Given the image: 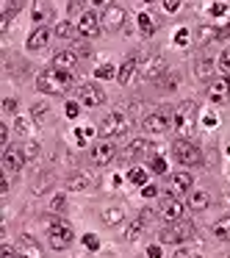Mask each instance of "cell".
<instances>
[{
  "label": "cell",
  "mask_w": 230,
  "mask_h": 258,
  "mask_svg": "<svg viewBox=\"0 0 230 258\" xmlns=\"http://www.w3.org/2000/svg\"><path fill=\"white\" fill-rule=\"evenodd\" d=\"M75 84V73H67V70H56L47 67L45 73L36 75V89L42 95H67Z\"/></svg>",
  "instance_id": "6da1fadb"
},
{
  "label": "cell",
  "mask_w": 230,
  "mask_h": 258,
  "mask_svg": "<svg viewBox=\"0 0 230 258\" xmlns=\"http://www.w3.org/2000/svg\"><path fill=\"white\" fill-rule=\"evenodd\" d=\"M194 125H197V103L194 100H183L180 106H175L172 128L180 134V139H186L189 134H194Z\"/></svg>",
  "instance_id": "7a4b0ae2"
},
{
  "label": "cell",
  "mask_w": 230,
  "mask_h": 258,
  "mask_svg": "<svg viewBox=\"0 0 230 258\" xmlns=\"http://www.w3.org/2000/svg\"><path fill=\"white\" fill-rule=\"evenodd\" d=\"M47 241H50L53 250H67L69 244L75 241V230L69 222H64V219L58 217H50V225H47Z\"/></svg>",
  "instance_id": "3957f363"
},
{
  "label": "cell",
  "mask_w": 230,
  "mask_h": 258,
  "mask_svg": "<svg viewBox=\"0 0 230 258\" xmlns=\"http://www.w3.org/2000/svg\"><path fill=\"white\" fill-rule=\"evenodd\" d=\"M172 156L178 164H183V167H200L202 164V150L194 145V142L189 139H178L172 145Z\"/></svg>",
  "instance_id": "277c9868"
},
{
  "label": "cell",
  "mask_w": 230,
  "mask_h": 258,
  "mask_svg": "<svg viewBox=\"0 0 230 258\" xmlns=\"http://www.w3.org/2000/svg\"><path fill=\"white\" fill-rule=\"evenodd\" d=\"M130 131V117L125 111H111V114H106L103 117V122H100V134L103 136H125Z\"/></svg>",
  "instance_id": "5b68a950"
},
{
  "label": "cell",
  "mask_w": 230,
  "mask_h": 258,
  "mask_svg": "<svg viewBox=\"0 0 230 258\" xmlns=\"http://www.w3.org/2000/svg\"><path fill=\"white\" fill-rule=\"evenodd\" d=\"M194 236V225L189 219H180V222H172L161 230V241L164 244H183V241H191Z\"/></svg>",
  "instance_id": "8992f818"
},
{
  "label": "cell",
  "mask_w": 230,
  "mask_h": 258,
  "mask_svg": "<svg viewBox=\"0 0 230 258\" xmlns=\"http://www.w3.org/2000/svg\"><path fill=\"white\" fill-rule=\"evenodd\" d=\"M172 117H175L172 106H158L152 114H147L141 125H144V131H150V134H164V131H169V125H172Z\"/></svg>",
  "instance_id": "52a82bcc"
},
{
  "label": "cell",
  "mask_w": 230,
  "mask_h": 258,
  "mask_svg": "<svg viewBox=\"0 0 230 258\" xmlns=\"http://www.w3.org/2000/svg\"><path fill=\"white\" fill-rule=\"evenodd\" d=\"M28 161L23 153V147H3V158H0V164H3V172H6V178H12V175H17L20 169H23V164Z\"/></svg>",
  "instance_id": "ba28073f"
},
{
  "label": "cell",
  "mask_w": 230,
  "mask_h": 258,
  "mask_svg": "<svg viewBox=\"0 0 230 258\" xmlns=\"http://www.w3.org/2000/svg\"><path fill=\"white\" fill-rule=\"evenodd\" d=\"M78 36H84V39H95V36H100L103 31V20L97 12H84L78 17Z\"/></svg>",
  "instance_id": "9c48e42d"
},
{
  "label": "cell",
  "mask_w": 230,
  "mask_h": 258,
  "mask_svg": "<svg viewBox=\"0 0 230 258\" xmlns=\"http://www.w3.org/2000/svg\"><path fill=\"white\" fill-rule=\"evenodd\" d=\"M158 214H161V219H164L167 225L180 222V219H183V203H180L178 197L167 195V197H161V206H158Z\"/></svg>",
  "instance_id": "30bf717a"
},
{
  "label": "cell",
  "mask_w": 230,
  "mask_h": 258,
  "mask_svg": "<svg viewBox=\"0 0 230 258\" xmlns=\"http://www.w3.org/2000/svg\"><path fill=\"white\" fill-rule=\"evenodd\" d=\"M89 158H92L95 167H108V164L117 158V147H114L108 139H103V142H97V145L89 150Z\"/></svg>",
  "instance_id": "8fae6325"
},
{
  "label": "cell",
  "mask_w": 230,
  "mask_h": 258,
  "mask_svg": "<svg viewBox=\"0 0 230 258\" xmlns=\"http://www.w3.org/2000/svg\"><path fill=\"white\" fill-rule=\"evenodd\" d=\"M78 103L86 108H97L106 103V92L95 84H84V86H78Z\"/></svg>",
  "instance_id": "7c38bea8"
},
{
  "label": "cell",
  "mask_w": 230,
  "mask_h": 258,
  "mask_svg": "<svg viewBox=\"0 0 230 258\" xmlns=\"http://www.w3.org/2000/svg\"><path fill=\"white\" fill-rule=\"evenodd\" d=\"M191 186H194V175H189V172H175V175H169L167 195L183 197V195H189V191H191Z\"/></svg>",
  "instance_id": "4fadbf2b"
},
{
  "label": "cell",
  "mask_w": 230,
  "mask_h": 258,
  "mask_svg": "<svg viewBox=\"0 0 230 258\" xmlns=\"http://www.w3.org/2000/svg\"><path fill=\"white\" fill-rule=\"evenodd\" d=\"M103 20V28L106 31H119L125 25V9L122 6H108L106 12L100 14Z\"/></svg>",
  "instance_id": "5bb4252c"
},
{
  "label": "cell",
  "mask_w": 230,
  "mask_h": 258,
  "mask_svg": "<svg viewBox=\"0 0 230 258\" xmlns=\"http://www.w3.org/2000/svg\"><path fill=\"white\" fill-rule=\"evenodd\" d=\"M208 100L211 103H227L230 100V78L211 81V86H208Z\"/></svg>",
  "instance_id": "9a60e30c"
},
{
  "label": "cell",
  "mask_w": 230,
  "mask_h": 258,
  "mask_svg": "<svg viewBox=\"0 0 230 258\" xmlns=\"http://www.w3.org/2000/svg\"><path fill=\"white\" fill-rule=\"evenodd\" d=\"M164 73H167V58H164V56H152V58H147L144 70H141V75H144L147 81H158Z\"/></svg>",
  "instance_id": "2e32d148"
},
{
  "label": "cell",
  "mask_w": 230,
  "mask_h": 258,
  "mask_svg": "<svg viewBox=\"0 0 230 258\" xmlns=\"http://www.w3.org/2000/svg\"><path fill=\"white\" fill-rule=\"evenodd\" d=\"M47 42H50V28H47V25H36V28L31 31V36H28V42H25V47H28V50H42Z\"/></svg>",
  "instance_id": "e0dca14e"
},
{
  "label": "cell",
  "mask_w": 230,
  "mask_h": 258,
  "mask_svg": "<svg viewBox=\"0 0 230 258\" xmlns=\"http://www.w3.org/2000/svg\"><path fill=\"white\" fill-rule=\"evenodd\" d=\"M53 67L56 70H67V73H75V67H78V53L75 50H61L53 56Z\"/></svg>",
  "instance_id": "ac0fdd59"
},
{
  "label": "cell",
  "mask_w": 230,
  "mask_h": 258,
  "mask_svg": "<svg viewBox=\"0 0 230 258\" xmlns=\"http://www.w3.org/2000/svg\"><path fill=\"white\" fill-rule=\"evenodd\" d=\"M152 153V142L150 139H133L128 145V150H125V156L133 161V158H144V156H150Z\"/></svg>",
  "instance_id": "d6986e66"
},
{
  "label": "cell",
  "mask_w": 230,
  "mask_h": 258,
  "mask_svg": "<svg viewBox=\"0 0 230 258\" xmlns=\"http://www.w3.org/2000/svg\"><path fill=\"white\" fill-rule=\"evenodd\" d=\"M136 67H139V56H128V58H125L122 67H119V75H117L119 86H128V84H130V78H133Z\"/></svg>",
  "instance_id": "ffe728a7"
},
{
  "label": "cell",
  "mask_w": 230,
  "mask_h": 258,
  "mask_svg": "<svg viewBox=\"0 0 230 258\" xmlns=\"http://www.w3.org/2000/svg\"><path fill=\"white\" fill-rule=\"evenodd\" d=\"M213 73H216V64H213L211 58H200V61L194 64V78H197V81H205V84H211V81H213Z\"/></svg>",
  "instance_id": "44dd1931"
},
{
  "label": "cell",
  "mask_w": 230,
  "mask_h": 258,
  "mask_svg": "<svg viewBox=\"0 0 230 258\" xmlns=\"http://www.w3.org/2000/svg\"><path fill=\"white\" fill-rule=\"evenodd\" d=\"M47 20H53V6L47 0H34V23L45 25Z\"/></svg>",
  "instance_id": "7402d4cb"
},
{
  "label": "cell",
  "mask_w": 230,
  "mask_h": 258,
  "mask_svg": "<svg viewBox=\"0 0 230 258\" xmlns=\"http://www.w3.org/2000/svg\"><path fill=\"white\" fill-rule=\"evenodd\" d=\"M17 258H42V250L31 236H23V244L17 250Z\"/></svg>",
  "instance_id": "603a6c76"
},
{
  "label": "cell",
  "mask_w": 230,
  "mask_h": 258,
  "mask_svg": "<svg viewBox=\"0 0 230 258\" xmlns=\"http://www.w3.org/2000/svg\"><path fill=\"white\" fill-rule=\"evenodd\" d=\"M211 206V195H208V191H191L189 195V208L191 211H205V208Z\"/></svg>",
  "instance_id": "cb8c5ba5"
},
{
  "label": "cell",
  "mask_w": 230,
  "mask_h": 258,
  "mask_svg": "<svg viewBox=\"0 0 230 258\" xmlns=\"http://www.w3.org/2000/svg\"><path fill=\"white\" fill-rule=\"evenodd\" d=\"M25 3H28V0H6V12H3V23H0V28L6 31L9 23H12V17H14L17 12H23Z\"/></svg>",
  "instance_id": "d4e9b609"
},
{
  "label": "cell",
  "mask_w": 230,
  "mask_h": 258,
  "mask_svg": "<svg viewBox=\"0 0 230 258\" xmlns=\"http://www.w3.org/2000/svg\"><path fill=\"white\" fill-rule=\"evenodd\" d=\"M92 186V175H84V172H75L67 178V189L72 191H81V189H89Z\"/></svg>",
  "instance_id": "484cf974"
},
{
  "label": "cell",
  "mask_w": 230,
  "mask_h": 258,
  "mask_svg": "<svg viewBox=\"0 0 230 258\" xmlns=\"http://www.w3.org/2000/svg\"><path fill=\"white\" fill-rule=\"evenodd\" d=\"M211 230H213V236H216L219 241H230V214L222 217V219H216Z\"/></svg>",
  "instance_id": "4316f807"
},
{
  "label": "cell",
  "mask_w": 230,
  "mask_h": 258,
  "mask_svg": "<svg viewBox=\"0 0 230 258\" xmlns=\"http://www.w3.org/2000/svg\"><path fill=\"white\" fill-rule=\"evenodd\" d=\"M31 117H34L36 125H45L47 119H50V106H47V103H34V106H31Z\"/></svg>",
  "instance_id": "83f0119b"
},
{
  "label": "cell",
  "mask_w": 230,
  "mask_h": 258,
  "mask_svg": "<svg viewBox=\"0 0 230 258\" xmlns=\"http://www.w3.org/2000/svg\"><path fill=\"white\" fill-rule=\"evenodd\" d=\"M136 20H139V31H141L144 36H152V34H156V28H158V25H156V20H152L147 12H141Z\"/></svg>",
  "instance_id": "f1b7e54d"
},
{
  "label": "cell",
  "mask_w": 230,
  "mask_h": 258,
  "mask_svg": "<svg viewBox=\"0 0 230 258\" xmlns=\"http://www.w3.org/2000/svg\"><path fill=\"white\" fill-rule=\"evenodd\" d=\"M122 219H125V211H122V208H106V211H103V222H106L108 228L119 225Z\"/></svg>",
  "instance_id": "f546056e"
},
{
  "label": "cell",
  "mask_w": 230,
  "mask_h": 258,
  "mask_svg": "<svg viewBox=\"0 0 230 258\" xmlns=\"http://www.w3.org/2000/svg\"><path fill=\"white\" fill-rule=\"evenodd\" d=\"M95 134H97V131L89 128V125H84V128H75V145H78V147H86Z\"/></svg>",
  "instance_id": "4dcf8cb0"
},
{
  "label": "cell",
  "mask_w": 230,
  "mask_h": 258,
  "mask_svg": "<svg viewBox=\"0 0 230 258\" xmlns=\"http://www.w3.org/2000/svg\"><path fill=\"white\" fill-rule=\"evenodd\" d=\"M128 180H130L133 186H147V169H144V167H130Z\"/></svg>",
  "instance_id": "1f68e13d"
},
{
  "label": "cell",
  "mask_w": 230,
  "mask_h": 258,
  "mask_svg": "<svg viewBox=\"0 0 230 258\" xmlns=\"http://www.w3.org/2000/svg\"><path fill=\"white\" fill-rule=\"evenodd\" d=\"M117 67H114V64H100V67L95 70V78L97 81H111V78H117Z\"/></svg>",
  "instance_id": "d6a6232c"
},
{
  "label": "cell",
  "mask_w": 230,
  "mask_h": 258,
  "mask_svg": "<svg viewBox=\"0 0 230 258\" xmlns=\"http://www.w3.org/2000/svg\"><path fill=\"white\" fill-rule=\"evenodd\" d=\"M89 0H67V12H69V17H81L84 12H89Z\"/></svg>",
  "instance_id": "836d02e7"
},
{
  "label": "cell",
  "mask_w": 230,
  "mask_h": 258,
  "mask_svg": "<svg viewBox=\"0 0 230 258\" xmlns=\"http://www.w3.org/2000/svg\"><path fill=\"white\" fill-rule=\"evenodd\" d=\"M56 36H61V39H72V36H78V25H72V23H58V25H56Z\"/></svg>",
  "instance_id": "e575fe53"
},
{
  "label": "cell",
  "mask_w": 230,
  "mask_h": 258,
  "mask_svg": "<svg viewBox=\"0 0 230 258\" xmlns=\"http://www.w3.org/2000/svg\"><path fill=\"white\" fill-rule=\"evenodd\" d=\"M141 230H144V222H141V219H133V222L128 225V230H125V239L128 241H136L141 236Z\"/></svg>",
  "instance_id": "d590c367"
},
{
  "label": "cell",
  "mask_w": 230,
  "mask_h": 258,
  "mask_svg": "<svg viewBox=\"0 0 230 258\" xmlns=\"http://www.w3.org/2000/svg\"><path fill=\"white\" fill-rule=\"evenodd\" d=\"M172 42L178 47H189L191 45V31L189 28H178V31H175V36H172Z\"/></svg>",
  "instance_id": "8d00e7d4"
},
{
  "label": "cell",
  "mask_w": 230,
  "mask_h": 258,
  "mask_svg": "<svg viewBox=\"0 0 230 258\" xmlns=\"http://www.w3.org/2000/svg\"><path fill=\"white\" fill-rule=\"evenodd\" d=\"M150 169L156 175H167V158L164 156H150Z\"/></svg>",
  "instance_id": "74e56055"
},
{
  "label": "cell",
  "mask_w": 230,
  "mask_h": 258,
  "mask_svg": "<svg viewBox=\"0 0 230 258\" xmlns=\"http://www.w3.org/2000/svg\"><path fill=\"white\" fill-rule=\"evenodd\" d=\"M216 67L222 70L224 75H230V47H224L222 50V56H219V61H216Z\"/></svg>",
  "instance_id": "f35d334b"
},
{
  "label": "cell",
  "mask_w": 230,
  "mask_h": 258,
  "mask_svg": "<svg viewBox=\"0 0 230 258\" xmlns=\"http://www.w3.org/2000/svg\"><path fill=\"white\" fill-rule=\"evenodd\" d=\"M64 114H67V119H78V114H81V103L69 100L67 106H64Z\"/></svg>",
  "instance_id": "ab89813d"
},
{
  "label": "cell",
  "mask_w": 230,
  "mask_h": 258,
  "mask_svg": "<svg viewBox=\"0 0 230 258\" xmlns=\"http://www.w3.org/2000/svg\"><path fill=\"white\" fill-rule=\"evenodd\" d=\"M81 241H84V247H86V250H100V239H97L95 233H86Z\"/></svg>",
  "instance_id": "60d3db41"
},
{
  "label": "cell",
  "mask_w": 230,
  "mask_h": 258,
  "mask_svg": "<svg viewBox=\"0 0 230 258\" xmlns=\"http://www.w3.org/2000/svg\"><path fill=\"white\" fill-rule=\"evenodd\" d=\"M23 153H25V158H36L39 156V145H36V142H25V147H23Z\"/></svg>",
  "instance_id": "b9f144b4"
},
{
  "label": "cell",
  "mask_w": 230,
  "mask_h": 258,
  "mask_svg": "<svg viewBox=\"0 0 230 258\" xmlns=\"http://www.w3.org/2000/svg\"><path fill=\"white\" fill-rule=\"evenodd\" d=\"M208 14H211V17H224V14H227V6H224V3H213V6L208 9Z\"/></svg>",
  "instance_id": "7bdbcfd3"
},
{
  "label": "cell",
  "mask_w": 230,
  "mask_h": 258,
  "mask_svg": "<svg viewBox=\"0 0 230 258\" xmlns=\"http://www.w3.org/2000/svg\"><path fill=\"white\" fill-rule=\"evenodd\" d=\"M50 208H53V211H67V200H64L61 195H56V197H53V203H50Z\"/></svg>",
  "instance_id": "ee69618b"
},
{
  "label": "cell",
  "mask_w": 230,
  "mask_h": 258,
  "mask_svg": "<svg viewBox=\"0 0 230 258\" xmlns=\"http://www.w3.org/2000/svg\"><path fill=\"white\" fill-rule=\"evenodd\" d=\"M3 111L14 114V111H17V100H14V97H6V100H3Z\"/></svg>",
  "instance_id": "f6af8a7d"
},
{
  "label": "cell",
  "mask_w": 230,
  "mask_h": 258,
  "mask_svg": "<svg viewBox=\"0 0 230 258\" xmlns=\"http://www.w3.org/2000/svg\"><path fill=\"white\" fill-rule=\"evenodd\" d=\"M164 9H167L169 14H175L180 9V0H164Z\"/></svg>",
  "instance_id": "bcb514c9"
},
{
  "label": "cell",
  "mask_w": 230,
  "mask_h": 258,
  "mask_svg": "<svg viewBox=\"0 0 230 258\" xmlns=\"http://www.w3.org/2000/svg\"><path fill=\"white\" fill-rule=\"evenodd\" d=\"M14 128H17V134H28V131H31V125H28V119H23V117H20Z\"/></svg>",
  "instance_id": "7dc6e473"
},
{
  "label": "cell",
  "mask_w": 230,
  "mask_h": 258,
  "mask_svg": "<svg viewBox=\"0 0 230 258\" xmlns=\"http://www.w3.org/2000/svg\"><path fill=\"white\" fill-rule=\"evenodd\" d=\"M158 195V189L152 183H147V186H141V197H156Z\"/></svg>",
  "instance_id": "c3c4849f"
},
{
  "label": "cell",
  "mask_w": 230,
  "mask_h": 258,
  "mask_svg": "<svg viewBox=\"0 0 230 258\" xmlns=\"http://www.w3.org/2000/svg\"><path fill=\"white\" fill-rule=\"evenodd\" d=\"M172 258H200V255H197V252H191V250H186V247H183V250H178Z\"/></svg>",
  "instance_id": "681fc988"
},
{
  "label": "cell",
  "mask_w": 230,
  "mask_h": 258,
  "mask_svg": "<svg viewBox=\"0 0 230 258\" xmlns=\"http://www.w3.org/2000/svg\"><path fill=\"white\" fill-rule=\"evenodd\" d=\"M147 258H161V247L150 244V247H147Z\"/></svg>",
  "instance_id": "f907efd6"
},
{
  "label": "cell",
  "mask_w": 230,
  "mask_h": 258,
  "mask_svg": "<svg viewBox=\"0 0 230 258\" xmlns=\"http://www.w3.org/2000/svg\"><path fill=\"white\" fill-rule=\"evenodd\" d=\"M152 217H156V214H152L150 208H144V211L139 214V219H141V222H144V225H147V222H152Z\"/></svg>",
  "instance_id": "816d5d0a"
},
{
  "label": "cell",
  "mask_w": 230,
  "mask_h": 258,
  "mask_svg": "<svg viewBox=\"0 0 230 258\" xmlns=\"http://www.w3.org/2000/svg\"><path fill=\"white\" fill-rule=\"evenodd\" d=\"M92 3H95V6H97V9H100V6H103V9H108V6H114L111 0H92Z\"/></svg>",
  "instance_id": "f5cc1de1"
},
{
  "label": "cell",
  "mask_w": 230,
  "mask_h": 258,
  "mask_svg": "<svg viewBox=\"0 0 230 258\" xmlns=\"http://www.w3.org/2000/svg\"><path fill=\"white\" fill-rule=\"evenodd\" d=\"M205 125H208V128H213V125H216V117H213V114H205Z\"/></svg>",
  "instance_id": "db71d44e"
},
{
  "label": "cell",
  "mask_w": 230,
  "mask_h": 258,
  "mask_svg": "<svg viewBox=\"0 0 230 258\" xmlns=\"http://www.w3.org/2000/svg\"><path fill=\"white\" fill-rule=\"evenodd\" d=\"M141 3H156V0H141Z\"/></svg>",
  "instance_id": "11a10c76"
},
{
  "label": "cell",
  "mask_w": 230,
  "mask_h": 258,
  "mask_svg": "<svg viewBox=\"0 0 230 258\" xmlns=\"http://www.w3.org/2000/svg\"><path fill=\"white\" fill-rule=\"evenodd\" d=\"M227 156H230V147H227Z\"/></svg>",
  "instance_id": "9f6ffc18"
},
{
  "label": "cell",
  "mask_w": 230,
  "mask_h": 258,
  "mask_svg": "<svg viewBox=\"0 0 230 258\" xmlns=\"http://www.w3.org/2000/svg\"><path fill=\"white\" fill-rule=\"evenodd\" d=\"M227 258H230V255H227Z\"/></svg>",
  "instance_id": "6f0895ef"
}]
</instances>
